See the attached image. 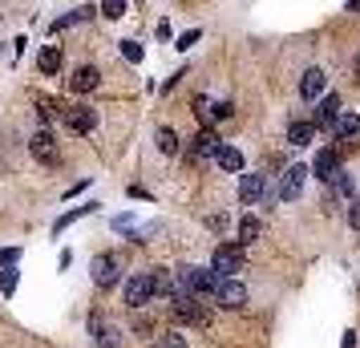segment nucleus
<instances>
[{
  "label": "nucleus",
  "instance_id": "13",
  "mask_svg": "<svg viewBox=\"0 0 360 348\" xmlns=\"http://www.w3.org/2000/svg\"><path fill=\"white\" fill-rule=\"evenodd\" d=\"M98 82H101L98 69H94V65H82L73 77H69V89H73V94H94V89H98Z\"/></svg>",
  "mask_w": 360,
  "mask_h": 348
},
{
  "label": "nucleus",
  "instance_id": "16",
  "mask_svg": "<svg viewBox=\"0 0 360 348\" xmlns=\"http://www.w3.org/2000/svg\"><path fill=\"white\" fill-rule=\"evenodd\" d=\"M311 138H316V122H304V117H300V122L288 126V142H292V146H308Z\"/></svg>",
  "mask_w": 360,
  "mask_h": 348
},
{
  "label": "nucleus",
  "instance_id": "1",
  "mask_svg": "<svg viewBox=\"0 0 360 348\" xmlns=\"http://www.w3.org/2000/svg\"><path fill=\"white\" fill-rule=\"evenodd\" d=\"M179 288H182V296H214L219 292V276H214L211 267H182L179 271Z\"/></svg>",
  "mask_w": 360,
  "mask_h": 348
},
{
  "label": "nucleus",
  "instance_id": "25",
  "mask_svg": "<svg viewBox=\"0 0 360 348\" xmlns=\"http://www.w3.org/2000/svg\"><path fill=\"white\" fill-rule=\"evenodd\" d=\"M89 211H94V207H73L69 215H61V219H57V227H53V231H65L69 223H77V219H82V215H89Z\"/></svg>",
  "mask_w": 360,
  "mask_h": 348
},
{
  "label": "nucleus",
  "instance_id": "22",
  "mask_svg": "<svg viewBox=\"0 0 360 348\" xmlns=\"http://www.w3.org/2000/svg\"><path fill=\"white\" fill-rule=\"evenodd\" d=\"M94 17V8H77V13H69V17L61 20H53V33H61V29H69V25H82V20Z\"/></svg>",
  "mask_w": 360,
  "mask_h": 348
},
{
  "label": "nucleus",
  "instance_id": "7",
  "mask_svg": "<svg viewBox=\"0 0 360 348\" xmlns=\"http://www.w3.org/2000/svg\"><path fill=\"white\" fill-rule=\"evenodd\" d=\"M214 299L223 304V308H243L247 304V288L239 280H219V292H214Z\"/></svg>",
  "mask_w": 360,
  "mask_h": 348
},
{
  "label": "nucleus",
  "instance_id": "33",
  "mask_svg": "<svg viewBox=\"0 0 360 348\" xmlns=\"http://www.w3.org/2000/svg\"><path fill=\"white\" fill-rule=\"evenodd\" d=\"M17 255H20V251H17V247H8V251H0V264H17Z\"/></svg>",
  "mask_w": 360,
  "mask_h": 348
},
{
  "label": "nucleus",
  "instance_id": "18",
  "mask_svg": "<svg viewBox=\"0 0 360 348\" xmlns=\"http://www.w3.org/2000/svg\"><path fill=\"white\" fill-rule=\"evenodd\" d=\"M37 65H41V73H57V69H61V49H57V45H45L41 57H37Z\"/></svg>",
  "mask_w": 360,
  "mask_h": 348
},
{
  "label": "nucleus",
  "instance_id": "17",
  "mask_svg": "<svg viewBox=\"0 0 360 348\" xmlns=\"http://www.w3.org/2000/svg\"><path fill=\"white\" fill-rule=\"evenodd\" d=\"M214 162L223 166V170H231V174H239L243 170V154L235 146H219V154H214Z\"/></svg>",
  "mask_w": 360,
  "mask_h": 348
},
{
  "label": "nucleus",
  "instance_id": "31",
  "mask_svg": "<svg viewBox=\"0 0 360 348\" xmlns=\"http://www.w3.org/2000/svg\"><path fill=\"white\" fill-rule=\"evenodd\" d=\"M214 122H223V117H231V101H214Z\"/></svg>",
  "mask_w": 360,
  "mask_h": 348
},
{
  "label": "nucleus",
  "instance_id": "27",
  "mask_svg": "<svg viewBox=\"0 0 360 348\" xmlns=\"http://www.w3.org/2000/svg\"><path fill=\"white\" fill-rule=\"evenodd\" d=\"M154 348H186V340H182L179 332H166V336H162V340H158Z\"/></svg>",
  "mask_w": 360,
  "mask_h": 348
},
{
  "label": "nucleus",
  "instance_id": "34",
  "mask_svg": "<svg viewBox=\"0 0 360 348\" xmlns=\"http://www.w3.org/2000/svg\"><path fill=\"white\" fill-rule=\"evenodd\" d=\"M344 348H356V332H344Z\"/></svg>",
  "mask_w": 360,
  "mask_h": 348
},
{
  "label": "nucleus",
  "instance_id": "23",
  "mask_svg": "<svg viewBox=\"0 0 360 348\" xmlns=\"http://www.w3.org/2000/svg\"><path fill=\"white\" fill-rule=\"evenodd\" d=\"M158 150H162V154H174V150H179V134L170 130V126L158 130Z\"/></svg>",
  "mask_w": 360,
  "mask_h": 348
},
{
  "label": "nucleus",
  "instance_id": "5",
  "mask_svg": "<svg viewBox=\"0 0 360 348\" xmlns=\"http://www.w3.org/2000/svg\"><path fill=\"white\" fill-rule=\"evenodd\" d=\"M117 276H122L117 255H98V259H94V283H98V288H114Z\"/></svg>",
  "mask_w": 360,
  "mask_h": 348
},
{
  "label": "nucleus",
  "instance_id": "6",
  "mask_svg": "<svg viewBox=\"0 0 360 348\" xmlns=\"http://www.w3.org/2000/svg\"><path fill=\"white\" fill-rule=\"evenodd\" d=\"M311 122H316V130H332V126L340 122V98H336V94H328V98L316 105Z\"/></svg>",
  "mask_w": 360,
  "mask_h": 348
},
{
  "label": "nucleus",
  "instance_id": "2",
  "mask_svg": "<svg viewBox=\"0 0 360 348\" xmlns=\"http://www.w3.org/2000/svg\"><path fill=\"white\" fill-rule=\"evenodd\" d=\"M211 271L219 280H231L235 271H243V243H223V247H214Z\"/></svg>",
  "mask_w": 360,
  "mask_h": 348
},
{
  "label": "nucleus",
  "instance_id": "28",
  "mask_svg": "<svg viewBox=\"0 0 360 348\" xmlns=\"http://www.w3.org/2000/svg\"><path fill=\"white\" fill-rule=\"evenodd\" d=\"M13 288H17V271L8 267V271L0 276V292H4V296H13Z\"/></svg>",
  "mask_w": 360,
  "mask_h": 348
},
{
  "label": "nucleus",
  "instance_id": "20",
  "mask_svg": "<svg viewBox=\"0 0 360 348\" xmlns=\"http://www.w3.org/2000/svg\"><path fill=\"white\" fill-rule=\"evenodd\" d=\"M332 130H336V138H356L360 134V122H356V114H340V122H336V126H332Z\"/></svg>",
  "mask_w": 360,
  "mask_h": 348
},
{
  "label": "nucleus",
  "instance_id": "19",
  "mask_svg": "<svg viewBox=\"0 0 360 348\" xmlns=\"http://www.w3.org/2000/svg\"><path fill=\"white\" fill-rule=\"evenodd\" d=\"M89 328H94V336H98V348H117V332H114V328H105L98 316L89 320Z\"/></svg>",
  "mask_w": 360,
  "mask_h": 348
},
{
  "label": "nucleus",
  "instance_id": "9",
  "mask_svg": "<svg viewBox=\"0 0 360 348\" xmlns=\"http://www.w3.org/2000/svg\"><path fill=\"white\" fill-rule=\"evenodd\" d=\"M29 150H33V158H37V162L57 166V142H53V134H49V130L33 134V142H29Z\"/></svg>",
  "mask_w": 360,
  "mask_h": 348
},
{
  "label": "nucleus",
  "instance_id": "24",
  "mask_svg": "<svg viewBox=\"0 0 360 348\" xmlns=\"http://www.w3.org/2000/svg\"><path fill=\"white\" fill-rule=\"evenodd\" d=\"M101 17H110V20L126 17V0H101Z\"/></svg>",
  "mask_w": 360,
  "mask_h": 348
},
{
  "label": "nucleus",
  "instance_id": "10",
  "mask_svg": "<svg viewBox=\"0 0 360 348\" xmlns=\"http://www.w3.org/2000/svg\"><path fill=\"white\" fill-rule=\"evenodd\" d=\"M311 170H316V179H320V183H332V179L344 170V166H340V154H336V150H320Z\"/></svg>",
  "mask_w": 360,
  "mask_h": 348
},
{
  "label": "nucleus",
  "instance_id": "12",
  "mask_svg": "<svg viewBox=\"0 0 360 348\" xmlns=\"http://www.w3.org/2000/svg\"><path fill=\"white\" fill-rule=\"evenodd\" d=\"M219 134L214 130H202V134H195V142H191V158H214L219 154Z\"/></svg>",
  "mask_w": 360,
  "mask_h": 348
},
{
  "label": "nucleus",
  "instance_id": "14",
  "mask_svg": "<svg viewBox=\"0 0 360 348\" xmlns=\"http://www.w3.org/2000/svg\"><path fill=\"white\" fill-rule=\"evenodd\" d=\"M304 174H308L304 166H292V170L283 174V183H279V199H283V202H292L295 195L304 191Z\"/></svg>",
  "mask_w": 360,
  "mask_h": 348
},
{
  "label": "nucleus",
  "instance_id": "30",
  "mask_svg": "<svg viewBox=\"0 0 360 348\" xmlns=\"http://www.w3.org/2000/svg\"><path fill=\"white\" fill-rule=\"evenodd\" d=\"M348 227L360 231V199H352V207H348Z\"/></svg>",
  "mask_w": 360,
  "mask_h": 348
},
{
  "label": "nucleus",
  "instance_id": "26",
  "mask_svg": "<svg viewBox=\"0 0 360 348\" xmlns=\"http://www.w3.org/2000/svg\"><path fill=\"white\" fill-rule=\"evenodd\" d=\"M211 110H214V105H211L207 98H195V114L202 117V122H214V114H211Z\"/></svg>",
  "mask_w": 360,
  "mask_h": 348
},
{
  "label": "nucleus",
  "instance_id": "32",
  "mask_svg": "<svg viewBox=\"0 0 360 348\" xmlns=\"http://www.w3.org/2000/svg\"><path fill=\"white\" fill-rule=\"evenodd\" d=\"M195 41H198V29H195V33H182V37H179V49H191Z\"/></svg>",
  "mask_w": 360,
  "mask_h": 348
},
{
  "label": "nucleus",
  "instance_id": "29",
  "mask_svg": "<svg viewBox=\"0 0 360 348\" xmlns=\"http://www.w3.org/2000/svg\"><path fill=\"white\" fill-rule=\"evenodd\" d=\"M122 53H126V61H142V49L134 41H122Z\"/></svg>",
  "mask_w": 360,
  "mask_h": 348
},
{
  "label": "nucleus",
  "instance_id": "3",
  "mask_svg": "<svg viewBox=\"0 0 360 348\" xmlns=\"http://www.w3.org/2000/svg\"><path fill=\"white\" fill-rule=\"evenodd\" d=\"M61 117H65V130H73V134H89L98 126V114H94L89 105H65Z\"/></svg>",
  "mask_w": 360,
  "mask_h": 348
},
{
  "label": "nucleus",
  "instance_id": "8",
  "mask_svg": "<svg viewBox=\"0 0 360 348\" xmlns=\"http://www.w3.org/2000/svg\"><path fill=\"white\" fill-rule=\"evenodd\" d=\"M174 316H179L182 324H207V308H202L195 296H179L174 299Z\"/></svg>",
  "mask_w": 360,
  "mask_h": 348
},
{
  "label": "nucleus",
  "instance_id": "21",
  "mask_svg": "<svg viewBox=\"0 0 360 348\" xmlns=\"http://www.w3.org/2000/svg\"><path fill=\"white\" fill-rule=\"evenodd\" d=\"M255 239H259V219H255V215H247L243 223H239V243L247 247V243H255Z\"/></svg>",
  "mask_w": 360,
  "mask_h": 348
},
{
  "label": "nucleus",
  "instance_id": "15",
  "mask_svg": "<svg viewBox=\"0 0 360 348\" xmlns=\"http://www.w3.org/2000/svg\"><path fill=\"white\" fill-rule=\"evenodd\" d=\"M267 183H263V174H243V183H239V199L243 202H259Z\"/></svg>",
  "mask_w": 360,
  "mask_h": 348
},
{
  "label": "nucleus",
  "instance_id": "4",
  "mask_svg": "<svg viewBox=\"0 0 360 348\" xmlns=\"http://www.w3.org/2000/svg\"><path fill=\"white\" fill-rule=\"evenodd\" d=\"M154 296V276H130L126 280V304L130 308H146Z\"/></svg>",
  "mask_w": 360,
  "mask_h": 348
},
{
  "label": "nucleus",
  "instance_id": "11",
  "mask_svg": "<svg viewBox=\"0 0 360 348\" xmlns=\"http://www.w3.org/2000/svg\"><path fill=\"white\" fill-rule=\"evenodd\" d=\"M324 85H328L324 69H308V73L300 77V98H304V101H316L320 94H324Z\"/></svg>",
  "mask_w": 360,
  "mask_h": 348
}]
</instances>
